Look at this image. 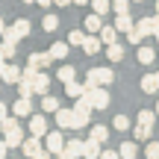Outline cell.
<instances>
[{
	"mask_svg": "<svg viewBox=\"0 0 159 159\" xmlns=\"http://www.w3.org/2000/svg\"><path fill=\"white\" fill-rule=\"evenodd\" d=\"M112 80H115V74H112V68H91L89 74H85V91H91V89H97V85H112Z\"/></svg>",
	"mask_w": 159,
	"mask_h": 159,
	"instance_id": "obj_1",
	"label": "cell"
},
{
	"mask_svg": "<svg viewBox=\"0 0 159 159\" xmlns=\"http://www.w3.org/2000/svg\"><path fill=\"white\" fill-rule=\"evenodd\" d=\"M27 35H30V21L27 18H18L12 27L3 30V39H9V41H21V39H27Z\"/></svg>",
	"mask_w": 159,
	"mask_h": 159,
	"instance_id": "obj_2",
	"label": "cell"
},
{
	"mask_svg": "<svg viewBox=\"0 0 159 159\" xmlns=\"http://www.w3.org/2000/svg\"><path fill=\"white\" fill-rule=\"evenodd\" d=\"M44 148L50 150L53 156H59L65 150V136H62V133H47V136H44Z\"/></svg>",
	"mask_w": 159,
	"mask_h": 159,
	"instance_id": "obj_3",
	"label": "cell"
},
{
	"mask_svg": "<svg viewBox=\"0 0 159 159\" xmlns=\"http://www.w3.org/2000/svg\"><path fill=\"white\" fill-rule=\"evenodd\" d=\"M89 97H91V103H94V109H106V106H109V91H106V85L91 89Z\"/></svg>",
	"mask_w": 159,
	"mask_h": 159,
	"instance_id": "obj_4",
	"label": "cell"
},
{
	"mask_svg": "<svg viewBox=\"0 0 159 159\" xmlns=\"http://www.w3.org/2000/svg\"><path fill=\"white\" fill-rule=\"evenodd\" d=\"M50 62H53L50 50H47V53H41V50H39V53H30V62H27V65H30V68H35V71H44Z\"/></svg>",
	"mask_w": 159,
	"mask_h": 159,
	"instance_id": "obj_5",
	"label": "cell"
},
{
	"mask_svg": "<svg viewBox=\"0 0 159 159\" xmlns=\"http://www.w3.org/2000/svg\"><path fill=\"white\" fill-rule=\"evenodd\" d=\"M12 115H18V118H30V115H33V100H30V97L15 100V103H12Z\"/></svg>",
	"mask_w": 159,
	"mask_h": 159,
	"instance_id": "obj_6",
	"label": "cell"
},
{
	"mask_svg": "<svg viewBox=\"0 0 159 159\" xmlns=\"http://www.w3.org/2000/svg\"><path fill=\"white\" fill-rule=\"evenodd\" d=\"M30 133L33 136H47V118L44 115H30Z\"/></svg>",
	"mask_w": 159,
	"mask_h": 159,
	"instance_id": "obj_7",
	"label": "cell"
},
{
	"mask_svg": "<svg viewBox=\"0 0 159 159\" xmlns=\"http://www.w3.org/2000/svg\"><path fill=\"white\" fill-rule=\"evenodd\" d=\"M39 150H41V139H39V136L24 139V144H21V153H24V156H30V159H33L35 153H39Z\"/></svg>",
	"mask_w": 159,
	"mask_h": 159,
	"instance_id": "obj_8",
	"label": "cell"
},
{
	"mask_svg": "<svg viewBox=\"0 0 159 159\" xmlns=\"http://www.w3.org/2000/svg\"><path fill=\"white\" fill-rule=\"evenodd\" d=\"M21 80H24V68H18V65H6V71H3V83L18 85Z\"/></svg>",
	"mask_w": 159,
	"mask_h": 159,
	"instance_id": "obj_9",
	"label": "cell"
},
{
	"mask_svg": "<svg viewBox=\"0 0 159 159\" xmlns=\"http://www.w3.org/2000/svg\"><path fill=\"white\" fill-rule=\"evenodd\" d=\"M56 124L62 130H74V109H59L56 112Z\"/></svg>",
	"mask_w": 159,
	"mask_h": 159,
	"instance_id": "obj_10",
	"label": "cell"
},
{
	"mask_svg": "<svg viewBox=\"0 0 159 159\" xmlns=\"http://www.w3.org/2000/svg\"><path fill=\"white\" fill-rule=\"evenodd\" d=\"M100 44H103V41H100V35H85V41H83V53H85V56H94V53L97 50H100Z\"/></svg>",
	"mask_w": 159,
	"mask_h": 159,
	"instance_id": "obj_11",
	"label": "cell"
},
{
	"mask_svg": "<svg viewBox=\"0 0 159 159\" xmlns=\"http://www.w3.org/2000/svg\"><path fill=\"white\" fill-rule=\"evenodd\" d=\"M33 85H35V94L44 97V94H47V89H50V77H47L44 71H39V74H35V80H33Z\"/></svg>",
	"mask_w": 159,
	"mask_h": 159,
	"instance_id": "obj_12",
	"label": "cell"
},
{
	"mask_svg": "<svg viewBox=\"0 0 159 159\" xmlns=\"http://www.w3.org/2000/svg\"><path fill=\"white\" fill-rule=\"evenodd\" d=\"M65 153H71V156H83L85 153V142H80V139H68V142H65Z\"/></svg>",
	"mask_w": 159,
	"mask_h": 159,
	"instance_id": "obj_13",
	"label": "cell"
},
{
	"mask_svg": "<svg viewBox=\"0 0 159 159\" xmlns=\"http://www.w3.org/2000/svg\"><path fill=\"white\" fill-rule=\"evenodd\" d=\"M3 142L9 144V150H15V148H21L24 144V133H21V127H18V130H12V133H3Z\"/></svg>",
	"mask_w": 159,
	"mask_h": 159,
	"instance_id": "obj_14",
	"label": "cell"
},
{
	"mask_svg": "<svg viewBox=\"0 0 159 159\" xmlns=\"http://www.w3.org/2000/svg\"><path fill=\"white\" fill-rule=\"evenodd\" d=\"M68 53H71V44H68V41H53V44H50V56L53 59H65Z\"/></svg>",
	"mask_w": 159,
	"mask_h": 159,
	"instance_id": "obj_15",
	"label": "cell"
},
{
	"mask_svg": "<svg viewBox=\"0 0 159 159\" xmlns=\"http://www.w3.org/2000/svg\"><path fill=\"white\" fill-rule=\"evenodd\" d=\"M103 15H97V12H91V15H85V30L89 33H100L103 30V21H100Z\"/></svg>",
	"mask_w": 159,
	"mask_h": 159,
	"instance_id": "obj_16",
	"label": "cell"
},
{
	"mask_svg": "<svg viewBox=\"0 0 159 159\" xmlns=\"http://www.w3.org/2000/svg\"><path fill=\"white\" fill-rule=\"evenodd\" d=\"M100 153H103V150H100V142H97V139H89V142H85V159H100Z\"/></svg>",
	"mask_w": 159,
	"mask_h": 159,
	"instance_id": "obj_17",
	"label": "cell"
},
{
	"mask_svg": "<svg viewBox=\"0 0 159 159\" xmlns=\"http://www.w3.org/2000/svg\"><path fill=\"white\" fill-rule=\"evenodd\" d=\"M65 94H68L71 100H77V97H83V94H85V85H83V83H77V80H74V83H65Z\"/></svg>",
	"mask_w": 159,
	"mask_h": 159,
	"instance_id": "obj_18",
	"label": "cell"
},
{
	"mask_svg": "<svg viewBox=\"0 0 159 159\" xmlns=\"http://www.w3.org/2000/svg\"><path fill=\"white\" fill-rule=\"evenodd\" d=\"M133 27H136V24H133L130 12H127V15H118V18H115V30H118V33H130Z\"/></svg>",
	"mask_w": 159,
	"mask_h": 159,
	"instance_id": "obj_19",
	"label": "cell"
},
{
	"mask_svg": "<svg viewBox=\"0 0 159 159\" xmlns=\"http://www.w3.org/2000/svg\"><path fill=\"white\" fill-rule=\"evenodd\" d=\"M0 56H3V59H12V56H18V41H9V39H3V44H0Z\"/></svg>",
	"mask_w": 159,
	"mask_h": 159,
	"instance_id": "obj_20",
	"label": "cell"
},
{
	"mask_svg": "<svg viewBox=\"0 0 159 159\" xmlns=\"http://www.w3.org/2000/svg\"><path fill=\"white\" fill-rule=\"evenodd\" d=\"M118 153H121V159H136L139 156V148H136V142H124L118 148Z\"/></svg>",
	"mask_w": 159,
	"mask_h": 159,
	"instance_id": "obj_21",
	"label": "cell"
},
{
	"mask_svg": "<svg viewBox=\"0 0 159 159\" xmlns=\"http://www.w3.org/2000/svg\"><path fill=\"white\" fill-rule=\"evenodd\" d=\"M142 91H148V94H153V91H159L156 74H144V77H142Z\"/></svg>",
	"mask_w": 159,
	"mask_h": 159,
	"instance_id": "obj_22",
	"label": "cell"
},
{
	"mask_svg": "<svg viewBox=\"0 0 159 159\" xmlns=\"http://www.w3.org/2000/svg\"><path fill=\"white\" fill-rule=\"evenodd\" d=\"M115 39H118V30H115V24H109V27L100 30V41H103V44H115Z\"/></svg>",
	"mask_w": 159,
	"mask_h": 159,
	"instance_id": "obj_23",
	"label": "cell"
},
{
	"mask_svg": "<svg viewBox=\"0 0 159 159\" xmlns=\"http://www.w3.org/2000/svg\"><path fill=\"white\" fill-rule=\"evenodd\" d=\"M106 56H109V62H121L124 59V47L115 41V44H106Z\"/></svg>",
	"mask_w": 159,
	"mask_h": 159,
	"instance_id": "obj_24",
	"label": "cell"
},
{
	"mask_svg": "<svg viewBox=\"0 0 159 159\" xmlns=\"http://www.w3.org/2000/svg\"><path fill=\"white\" fill-rule=\"evenodd\" d=\"M153 59H156V50H153V47H144V44H139V62H142V65H150Z\"/></svg>",
	"mask_w": 159,
	"mask_h": 159,
	"instance_id": "obj_25",
	"label": "cell"
},
{
	"mask_svg": "<svg viewBox=\"0 0 159 159\" xmlns=\"http://www.w3.org/2000/svg\"><path fill=\"white\" fill-rule=\"evenodd\" d=\"M74 74H77V71H74V65H62V68H59L56 71V77H59V83H74Z\"/></svg>",
	"mask_w": 159,
	"mask_h": 159,
	"instance_id": "obj_26",
	"label": "cell"
},
{
	"mask_svg": "<svg viewBox=\"0 0 159 159\" xmlns=\"http://www.w3.org/2000/svg\"><path fill=\"white\" fill-rule=\"evenodd\" d=\"M41 109H44V112H59V97H53V94H44L41 97Z\"/></svg>",
	"mask_w": 159,
	"mask_h": 159,
	"instance_id": "obj_27",
	"label": "cell"
},
{
	"mask_svg": "<svg viewBox=\"0 0 159 159\" xmlns=\"http://www.w3.org/2000/svg\"><path fill=\"white\" fill-rule=\"evenodd\" d=\"M156 118H159L156 112H150V109H142V112H139V118H136V124H144V127H153V124H156Z\"/></svg>",
	"mask_w": 159,
	"mask_h": 159,
	"instance_id": "obj_28",
	"label": "cell"
},
{
	"mask_svg": "<svg viewBox=\"0 0 159 159\" xmlns=\"http://www.w3.org/2000/svg\"><path fill=\"white\" fill-rule=\"evenodd\" d=\"M136 27L142 30V35H156V21H153V18H142Z\"/></svg>",
	"mask_w": 159,
	"mask_h": 159,
	"instance_id": "obj_29",
	"label": "cell"
},
{
	"mask_svg": "<svg viewBox=\"0 0 159 159\" xmlns=\"http://www.w3.org/2000/svg\"><path fill=\"white\" fill-rule=\"evenodd\" d=\"M18 91H21V97H33V94H35V85H33V80H30V77H24L21 83H18Z\"/></svg>",
	"mask_w": 159,
	"mask_h": 159,
	"instance_id": "obj_30",
	"label": "cell"
},
{
	"mask_svg": "<svg viewBox=\"0 0 159 159\" xmlns=\"http://www.w3.org/2000/svg\"><path fill=\"white\" fill-rule=\"evenodd\" d=\"M91 139H97V142H106V139H109V130H106V127H103V124H94V127H91Z\"/></svg>",
	"mask_w": 159,
	"mask_h": 159,
	"instance_id": "obj_31",
	"label": "cell"
},
{
	"mask_svg": "<svg viewBox=\"0 0 159 159\" xmlns=\"http://www.w3.org/2000/svg\"><path fill=\"white\" fill-rule=\"evenodd\" d=\"M91 9H94L97 15H106V12L112 9V0H91Z\"/></svg>",
	"mask_w": 159,
	"mask_h": 159,
	"instance_id": "obj_32",
	"label": "cell"
},
{
	"mask_svg": "<svg viewBox=\"0 0 159 159\" xmlns=\"http://www.w3.org/2000/svg\"><path fill=\"white\" fill-rule=\"evenodd\" d=\"M112 127H115V130H118V133H124V130H130V118H127V115H115V121H112Z\"/></svg>",
	"mask_w": 159,
	"mask_h": 159,
	"instance_id": "obj_33",
	"label": "cell"
},
{
	"mask_svg": "<svg viewBox=\"0 0 159 159\" xmlns=\"http://www.w3.org/2000/svg\"><path fill=\"white\" fill-rule=\"evenodd\" d=\"M18 127H21V124H18V115H12V118H3V121H0V130H3V133H12V130H18Z\"/></svg>",
	"mask_w": 159,
	"mask_h": 159,
	"instance_id": "obj_34",
	"label": "cell"
},
{
	"mask_svg": "<svg viewBox=\"0 0 159 159\" xmlns=\"http://www.w3.org/2000/svg\"><path fill=\"white\" fill-rule=\"evenodd\" d=\"M56 27H59V18H56V15H44V21H41V30H44V33H53Z\"/></svg>",
	"mask_w": 159,
	"mask_h": 159,
	"instance_id": "obj_35",
	"label": "cell"
},
{
	"mask_svg": "<svg viewBox=\"0 0 159 159\" xmlns=\"http://www.w3.org/2000/svg\"><path fill=\"white\" fill-rule=\"evenodd\" d=\"M89 115H91V112H77V109H74V130L89 127Z\"/></svg>",
	"mask_w": 159,
	"mask_h": 159,
	"instance_id": "obj_36",
	"label": "cell"
},
{
	"mask_svg": "<svg viewBox=\"0 0 159 159\" xmlns=\"http://www.w3.org/2000/svg\"><path fill=\"white\" fill-rule=\"evenodd\" d=\"M150 130H153V127L136 124V142H148V139H150Z\"/></svg>",
	"mask_w": 159,
	"mask_h": 159,
	"instance_id": "obj_37",
	"label": "cell"
},
{
	"mask_svg": "<svg viewBox=\"0 0 159 159\" xmlns=\"http://www.w3.org/2000/svg\"><path fill=\"white\" fill-rule=\"evenodd\" d=\"M130 3L133 0H112V9L118 12V15H127V12H130Z\"/></svg>",
	"mask_w": 159,
	"mask_h": 159,
	"instance_id": "obj_38",
	"label": "cell"
},
{
	"mask_svg": "<svg viewBox=\"0 0 159 159\" xmlns=\"http://www.w3.org/2000/svg\"><path fill=\"white\" fill-rule=\"evenodd\" d=\"M83 41H85V33H80V30H74V33L68 35V44H74V47H77V44L83 47Z\"/></svg>",
	"mask_w": 159,
	"mask_h": 159,
	"instance_id": "obj_39",
	"label": "cell"
},
{
	"mask_svg": "<svg viewBox=\"0 0 159 159\" xmlns=\"http://www.w3.org/2000/svg\"><path fill=\"white\" fill-rule=\"evenodd\" d=\"M127 39H130V44H142L144 35H142V30H139V27H133L130 33H127Z\"/></svg>",
	"mask_w": 159,
	"mask_h": 159,
	"instance_id": "obj_40",
	"label": "cell"
},
{
	"mask_svg": "<svg viewBox=\"0 0 159 159\" xmlns=\"http://www.w3.org/2000/svg\"><path fill=\"white\" fill-rule=\"evenodd\" d=\"M144 153H148V159H159V142H150L144 148Z\"/></svg>",
	"mask_w": 159,
	"mask_h": 159,
	"instance_id": "obj_41",
	"label": "cell"
},
{
	"mask_svg": "<svg viewBox=\"0 0 159 159\" xmlns=\"http://www.w3.org/2000/svg\"><path fill=\"white\" fill-rule=\"evenodd\" d=\"M100 159H121V153H118V150H103Z\"/></svg>",
	"mask_w": 159,
	"mask_h": 159,
	"instance_id": "obj_42",
	"label": "cell"
},
{
	"mask_svg": "<svg viewBox=\"0 0 159 159\" xmlns=\"http://www.w3.org/2000/svg\"><path fill=\"white\" fill-rule=\"evenodd\" d=\"M33 159H53V153H50V150H47V148H41V150H39V153H35Z\"/></svg>",
	"mask_w": 159,
	"mask_h": 159,
	"instance_id": "obj_43",
	"label": "cell"
},
{
	"mask_svg": "<svg viewBox=\"0 0 159 159\" xmlns=\"http://www.w3.org/2000/svg\"><path fill=\"white\" fill-rule=\"evenodd\" d=\"M0 159H9V144L0 142Z\"/></svg>",
	"mask_w": 159,
	"mask_h": 159,
	"instance_id": "obj_44",
	"label": "cell"
},
{
	"mask_svg": "<svg viewBox=\"0 0 159 159\" xmlns=\"http://www.w3.org/2000/svg\"><path fill=\"white\" fill-rule=\"evenodd\" d=\"M3 118H9V109H6V103L0 100V121H3Z\"/></svg>",
	"mask_w": 159,
	"mask_h": 159,
	"instance_id": "obj_45",
	"label": "cell"
},
{
	"mask_svg": "<svg viewBox=\"0 0 159 159\" xmlns=\"http://www.w3.org/2000/svg\"><path fill=\"white\" fill-rule=\"evenodd\" d=\"M39 6H56V0H35Z\"/></svg>",
	"mask_w": 159,
	"mask_h": 159,
	"instance_id": "obj_46",
	"label": "cell"
},
{
	"mask_svg": "<svg viewBox=\"0 0 159 159\" xmlns=\"http://www.w3.org/2000/svg\"><path fill=\"white\" fill-rule=\"evenodd\" d=\"M3 71H6V59L0 56V77H3Z\"/></svg>",
	"mask_w": 159,
	"mask_h": 159,
	"instance_id": "obj_47",
	"label": "cell"
},
{
	"mask_svg": "<svg viewBox=\"0 0 159 159\" xmlns=\"http://www.w3.org/2000/svg\"><path fill=\"white\" fill-rule=\"evenodd\" d=\"M56 159H74V156H71V153H65V150H62V153H59Z\"/></svg>",
	"mask_w": 159,
	"mask_h": 159,
	"instance_id": "obj_48",
	"label": "cell"
},
{
	"mask_svg": "<svg viewBox=\"0 0 159 159\" xmlns=\"http://www.w3.org/2000/svg\"><path fill=\"white\" fill-rule=\"evenodd\" d=\"M3 30H6V24H3V18H0V35H3Z\"/></svg>",
	"mask_w": 159,
	"mask_h": 159,
	"instance_id": "obj_49",
	"label": "cell"
},
{
	"mask_svg": "<svg viewBox=\"0 0 159 159\" xmlns=\"http://www.w3.org/2000/svg\"><path fill=\"white\" fill-rule=\"evenodd\" d=\"M74 3H77V6H85V3H89V0H74Z\"/></svg>",
	"mask_w": 159,
	"mask_h": 159,
	"instance_id": "obj_50",
	"label": "cell"
},
{
	"mask_svg": "<svg viewBox=\"0 0 159 159\" xmlns=\"http://www.w3.org/2000/svg\"><path fill=\"white\" fill-rule=\"evenodd\" d=\"M156 15H159V0H156Z\"/></svg>",
	"mask_w": 159,
	"mask_h": 159,
	"instance_id": "obj_51",
	"label": "cell"
},
{
	"mask_svg": "<svg viewBox=\"0 0 159 159\" xmlns=\"http://www.w3.org/2000/svg\"><path fill=\"white\" fill-rule=\"evenodd\" d=\"M24 3H35V0H24Z\"/></svg>",
	"mask_w": 159,
	"mask_h": 159,
	"instance_id": "obj_52",
	"label": "cell"
},
{
	"mask_svg": "<svg viewBox=\"0 0 159 159\" xmlns=\"http://www.w3.org/2000/svg\"><path fill=\"white\" fill-rule=\"evenodd\" d=\"M156 115H159V103H156Z\"/></svg>",
	"mask_w": 159,
	"mask_h": 159,
	"instance_id": "obj_53",
	"label": "cell"
},
{
	"mask_svg": "<svg viewBox=\"0 0 159 159\" xmlns=\"http://www.w3.org/2000/svg\"><path fill=\"white\" fill-rule=\"evenodd\" d=\"M133 3H142V0H133Z\"/></svg>",
	"mask_w": 159,
	"mask_h": 159,
	"instance_id": "obj_54",
	"label": "cell"
},
{
	"mask_svg": "<svg viewBox=\"0 0 159 159\" xmlns=\"http://www.w3.org/2000/svg\"><path fill=\"white\" fill-rule=\"evenodd\" d=\"M156 83H159V74H156Z\"/></svg>",
	"mask_w": 159,
	"mask_h": 159,
	"instance_id": "obj_55",
	"label": "cell"
},
{
	"mask_svg": "<svg viewBox=\"0 0 159 159\" xmlns=\"http://www.w3.org/2000/svg\"><path fill=\"white\" fill-rule=\"evenodd\" d=\"M156 41H159V33H156Z\"/></svg>",
	"mask_w": 159,
	"mask_h": 159,
	"instance_id": "obj_56",
	"label": "cell"
}]
</instances>
